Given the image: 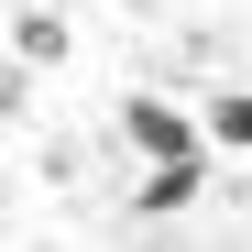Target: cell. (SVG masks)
I'll return each mask as SVG.
<instances>
[{
	"label": "cell",
	"instance_id": "cell-1",
	"mask_svg": "<svg viewBox=\"0 0 252 252\" xmlns=\"http://www.w3.org/2000/svg\"><path fill=\"white\" fill-rule=\"evenodd\" d=\"M121 143H132L143 164H208L197 110H176V99H121Z\"/></svg>",
	"mask_w": 252,
	"mask_h": 252
},
{
	"label": "cell",
	"instance_id": "cell-2",
	"mask_svg": "<svg viewBox=\"0 0 252 252\" xmlns=\"http://www.w3.org/2000/svg\"><path fill=\"white\" fill-rule=\"evenodd\" d=\"M197 197H208V164H154L143 197H132V220H176V208H197Z\"/></svg>",
	"mask_w": 252,
	"mask_h": 252
},
{
	"label": "cell",
	"instance_id": "cell-3",
	"mask_svg": "<svg viewBox=\"0 0 252 252\" xmlns=\"http://www.w3.org/2000/svg\"><path fill=\"white\" fill-rule=\"evenodd\" d=\"M197 143H220V154H252V88H220L197 110Z\"/></svg>",
	"mask_w": 252,
	"mask_h": 252
},
{
	"label": "cell",
	"instance_id": "cell-4",
	"mask_svg": "<svg viewBox=\"0 0 252 252\" xmlns=\"http://www.w3.org/2000/svg\"><path fill=\"white\" fill-rule=\"evenodd\" d=\"M11 55L55 66V55H66V22H55V11H22V22H11Z\"/></svg>",
	"mask_w": 252,
	"mask_h": 252
}]
</instances>
